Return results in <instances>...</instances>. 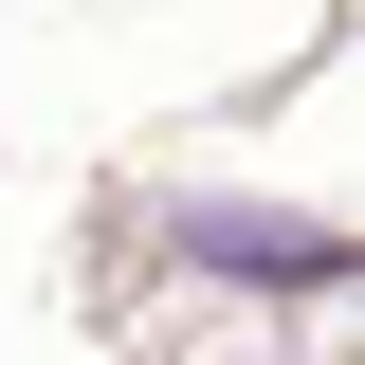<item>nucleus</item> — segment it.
<instances>
[{"mask_svg":"<svg viewBox=\"0 0 365 365\" xmlns=\"http://www.w3.org/2000/svg\"><path fill=\"white\" fill-rule=\"evenodd\" d=\"M182 256H220V274H347V237L256 220V201H182Z\"/></svg>","mask_w":365,"mask_h":365,"instance_id":"f257e3e1","label":"nucleus"}]
</instances>
